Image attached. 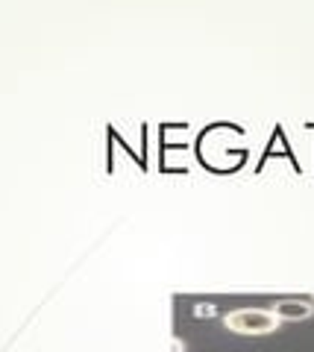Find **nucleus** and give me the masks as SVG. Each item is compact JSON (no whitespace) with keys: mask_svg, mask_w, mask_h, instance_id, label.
Instances as JSON below:
<instances>
[{"mask_svg":"<svg viewBox=\"0 0 314 352\" xmlns=\"http://www.w3.org/2000/svg\"><path fill=\"white\" fill-rule=\"evenodd\" d=\"M223 323L238 335H270L276 332L279 317L273 314V308H235L223 317Z\"/></svg>","mask_w":314,"mask_h":352,"instance_id":"f257e3e1","label":"nucleus"},{"mask_svg":"<svg viewBox=\"0 0 314 352\" xmlns=\"http://www.w3.org/2000/svg\"><path fill=\"white\" fill-rule=\"evenodd\" d=\"M273 314L279 317V323H300V320H309L314 314V302L309 300H279L273 305Z\"/></svg>","mask_w":314,"mask_h":352,"instance_id":"f03ea898","label":"nucleus"},{"mask_svg":"<svg viewBox=\"0 0 314 352\" xmlns=\"http://www.w3.org/2000/svg\"><path fill=\"white\" fill-rule=\"evenodd\" d=\"M197 314L203 317V314H212V305H197Z\"/></svg>","mask_w":314,"mask_h":352,"instance_id":"7ed1b4c3","label":"nucleus"}]
</instances>
